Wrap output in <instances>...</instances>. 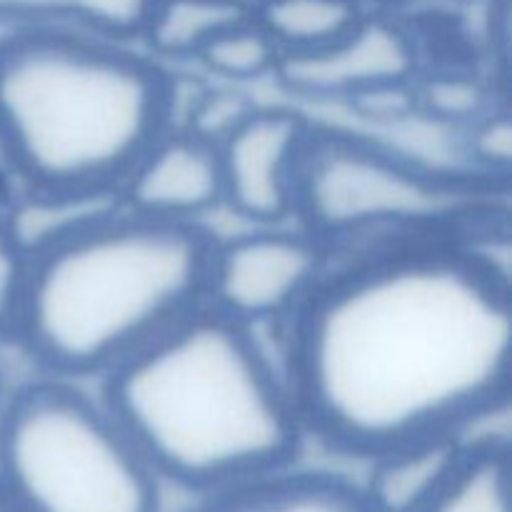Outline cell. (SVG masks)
I'll list each match as a JSON object with an SVG mask.
<instances>
[{"mask_svg": "<svg viewBox=\"0 0 512 512\" xmlns=\"http://www.w3.org/2000/svg\"><path fill=\"white\" fill-rule=\"evenodd\" d=\"M325 275V243L265 225L215 243L205 303L245 325L293 315Z\"/></svg>", "mask_w": 512, "mask_h": 512, "instance_id": "52a82bcc", "label": "cell"}, {"mask_svg": "<svg viewBox=\"0 0 512 512\" xmlns=\"http://www.w3.org/2000/svg\"><path fill=\"white\" fill-rule=\"evenodd\" d=\"M473 183L435 170L355 135L315 133L295 183V215L328 243L368 233H423L468 218Z\"/></svg>", "mask_w": 512, "mask_h": 512, "instance_id": "8992f818", "label": "cell"}, {"mask_svg": "<svg viewBox=\"0 0 512 512\" xmlns=\"http://www.w3.org/2000/svg\"><path fill=\"white\" fill-rule=\"evenodd\" d=\"M418 68L413 35L393 18L363 15L345 35L303 53H283L275 78L300 98L353 103L360 95L408 85Z\"/></svg>", "mask_w": 512, "mask_h": 512, "instance_id": "9c48e42d", "label": "cell"}, {"mask_svg": "<svg viewBox=\"0 0 512 512\" xmlns=\"http://www.w3.org/2000/svg\"><path fill=\"white\" fill-rule=\"evenodd\" d=\"M313 125L288 108H255L218 145L223 203L258 225L295 215V183Z\"/></svg>", "mask_w": 512, "mask_h": 512, "instance_id": "ba28073f", "label": "cell"}, {"mask_svg": "<svg viewBox=\"0 0 512 512\" xmlns=\"http://www.w3.org/2000/svg\"><path fill=\"white\" fill-rule=\"evenodd\" d=\"M188 512H373L360 485L328 473L293 468L233 488L205 493Z\"/></svg>", "mask_w": 512, "mask_h": 512, "instance_id": "4fadbf2b", "label": "cell"}, {"mask_svg": "<svg viewBox=\"0 0 512 512\" xmlns=\"http://www.w3.org/2000/svg\"><path fill=\"white\" fill-rule=\"evenodd\" d=\"M420 512H510V448L475 440L458 473Z\"/></svg>", "mask_w": 512, "mask_h": 512, "instance_id": "e0dca14e", "label": "cell"}, {"mask_svg": "<svg viewBox=\"0 0 512 512\" xmlns=\"http://www.w3.org/2000/svg\"><path fill=\"white\" fill-rule=\"evenodd\" d=\"M250 15V0H155L143 38L165 58H198L215 35Z\"/></svg>", "mask_w": 512, "mask_h": 512, "instance_id": "9a60e30c", "label": "cell"}, {"mask_svg": "<svg viewBox=\"0 0 512 512\" xmlns=\"http://www.w3.org/2000/svg\"><path fill=\"white\" fill-rule=\"evenodd\" d=\"M378 3H388V5H400V3H413V0H378Z\"/></svg>", "mask_w": 512, "mask_h": 512, "instance_id": "cb8c5ba5", "label": "cell"}, {"mask_svg": "<svg viewBox=\"0 0 512 512\" xmlns=\"http://www.w3.org/2000/svg\"><path fill=\"white\" fill-rule=\"evenodd\" d=\"M103 405L160 480L215 493L293 468L305 425L253 325L203 303L103 375Z\"/></svg>", "mask_w": 512, "mask_h": 512, "instance_id": "7a4b0ae2", "label": "cell"}, {"mask_svg": "<svg viewBox=\"0 0 512 512\" xmlns=\"http://www.w3.org/2000/svg\"><path fill=\"white\" fill-rule=\"evenodd\" d=\"M130 213L195 223L223 203L218 148L188 130H165L120 183Z\"/></svg>", "mask_w": 512, "mask_h": 512, "instance_id": "30bf717a", "label": "cell"}, {"mask_svg": "<svg viewBox=\"0 0 512 512\" xmlns=\"http://www.w3.org/2000/svg\"><path fill=\"white\" fill-rule=\"evenodd\" d=\"M468 153L485 173H505L512 160V123L508 113L488 110L470 123Z\"/></svg>", "mask_w": 512, "mask_h": 512, "instance_id": "44dd1931", "label": "cell"}, {"mask_svg": "<svg viewBox=\"0 0 512 512\" xmlns=\"http://www.w3.org/2000/svg\"><path fill=\"white\" fill-rule=\"evenodd\" d=\"M200 63L213 75L233 83H248L263 75L275 73L280 60V48L275 40L255 20V15L230 25L215 35L198 53Z\"/></svg>", "mask_w": 512, "mask_h": 512, "instance_id": "ac0fdd59", "label": "cell"}, {"mask_svg": "<svg viewBox=\"0 0 512 512\" xmlns=\"http://www.w3.org/2000/svg\"><path fill=\"white\" fill-rule=\"evenodd\" d=\"M0 488L18 512H160V478L113 415L53 375L0 408Z\"/></svg>", "mask_w": 512, "mask_h": 512, "instance_id": "5b68a950", "label": "cell"}, {"mask_svg": "<svg viewBox=\"0 0 512 512\" xmlns=\"http://www.w3.org/2000/svg\"><path fill=\"white\" fill-rule=\"evenodd\" d=\"M290 393L305 433L375 458L465 433L505 403L510 290L453 243L370 253L320 278L293 313Z\"/></svg>", "mask_w": 512, "mask_h": 512, "instance_id": "6da1fadb", "label": "cell"}, {"mask_svg": "<svg viewBox=\"0 0 512 512\" xmlns=\"http://www.w3.org/2000/svg\"><path fill=\"white\" fill-rule=\"evenodd\" d=\"M0 512H18L15 510V505L8 500V495H5L3 488H0Z\"/></svg>", "mask_w": 512, "mask_h": 512, "instance_id": "603a6c76", "label": "cell"}, {"mask_svg": "<svg viewBox=\"0 0 512 512\" xmlns=\"http://www.w3.org/2000/svg\"><path fill=\"white\" fill-rule=\"evenodd\" d=\"M125 210L120 188H28L3 218L28 260Z\"/></svg>", "mask_w": 512, "mask_h": 512, "instance_id": "7c38bea8", "label": "cell"}, {"mask_svg": "<svg viewBox=\"0 0 512 512\" xmlns=\"http://www.w3.org/2000/svg\"><path fill=\"white\" fill-rule=\"evenodd\" d=\"M413 95L430 118L440 120H463L470 125L490 110L485 85L480 80L468 78V75L450 73L430 78Z\"/></svg>", "mask_w": 512, "mask_h": 512, "instance_id": "d6986e66", "label": "cell"}, {"mask_svg": "<svg viewBox=\"0 0 512 512\" xmlns=\"http://www.w3.org/2000/svg\"><path fill=\"white\" fill-rule=\"evenodd\" d=\"M258 105L250 98H245L240 90L223 88V90H203L190 105L188 113V130L190 135L200 140H208L218 148L245 118H248Z\"/></svg>", "mask_w": 512, "mask_h": 512, "instance_id": "ffe728a7", "label": "cell"}, {"mask_svg": "<svg viewBox=\"0 0 512 512\" xmlns=\"http://www.w3.org/2000/svg\"><path fill=\"white\" fill-rule=\"evenodd\" d=\"M120 43L70 28L0 38V150L28 188H120L170 130L173 83Z\"/></svg>", "mask_w": 512, "mask_h": 512, "instance_id": "3957f363", "label": "cell"}, {"mask_svg": "<svg viewBox=\"0 0 512 512\" xmlns=\"http://www.w3.org/2000/svg\"><path fill=\"white\" fill-rule=\"evenodd\" d=\"M215 240L120 210L30 260L13 338L53 378L105 375L205 303Z\"/></svg>", "mask_w": 512, "mask_h": 512, "instance_id": "277c9868", "label": "cell"}, {"mask_svg": "<svg viewBox=\"0 0 512 512\" xmlns=\"http://www.w3.org/2000/svg\"><path fill=\"white\" fill-rule=\"evenodd\" d=\"M463 433H443L370 458L360 485L373 512H420L463 465L470 450Z\"/></svg>", "mask_w": 512, "mask_h": 512, "instance_id": "8fae6325", "label": "cell"}, {"mask_svg": "<svg viewBox=\"0 0 512 512\" xmlns=\"http://www.w3.org/2000/svg\"><path fill=\"white\" fill-rule=\"evenodd\" d=\"M155 0H0V23L10 28H70L128 40L143 35Z\"/></svg>", "mask_w": 512, "mask_h": 512, "instance_id": "5bb4252c", "label": "cell"}, {"mask_svg": "<svg viewBox=\"0 0 512 512\" xmlns=\"http://www.w3.org/2000/svg\"><path fill=\"white\" fill-rule=\"evenodd\" d=\"M30 260L0 218V335H13L25 285H28Z\"/></svg>", "mask_w": 512, "mask_h": 512, "instance_id": "7402d4cb", "label": "cell"}, {"mask_svg": "<svg viewBox=\"0 0 512 512\" xmlns=\"http://www.w3.org/2000/svg\"><path fill=\"white\" fill-rule=\"evenodd\" d=\"M253 15L283 55L333 43L365 13L358 0H258Z\"/></svg>", "mask_w": 512, "mask_h": 512, "instance_id": "2e32d148", "label": "cell"}]
</instances>
